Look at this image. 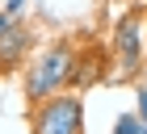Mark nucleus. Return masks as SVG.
Segmentation results:
<instances>
[{
  "mask_svg": "<svg viewBox=\"0 0 147 134\" xmlns=\"http://www.w3.org/2000/svg\"><path fill=\"white\" fill-rule=\"evenodd\" d=\"M25 50H30V34L21 29V25H4V34H0V71H13V67H21Z\"/></svg>",
  "mask_w": 147,
  "mask_h": 134,
  "instance_id": "4",
  "label": "nucleus"
},
{
  "mask_svg": "<svg viewBox=\"0 0 147 134\" xmlns=\"http://www.w3.org/2000/svg\"><path fill=\"white\" fill-rule=\"evenodd\" d=\"M30 134H84V105L71 92H55L34 105Z\"/></svg>",
  "mask_w": 147,
  "mask_h": 134,
  "instance_id": "2",
  "label": "nucleus"
},
{
  "mask_svg": "<svg viewBox=\"0 0 147 134\" xmlns=\"http://www.w3.org/2000/svg\"><path fill=\"white\" fill-rule=\"evenodd\" d=\"M71 76H76V50H71V46H51V50L25 71V96L38 105V100L55 96L63 84H71Z\"/></svg>",
  "mask_w": 147,
  "mask_h": 134,
  "instance_id": "1",
  "label": "nucleus"
},
{
  "mask_svg": "<svg viewBox=\"0 0 147 134\" xmlns=\"http://www.w3.org/2000/svg\"><path fill=\"white\" fill-rule=\"evenodd\" d=\"M113 46H118V71L130 80L139 71V59H143V25H139V13H126L122 21H118Z\"/></svg>",
  "mask_w": 147,
  "mask_h": 134,
  "instance_id": "3",
  "label": "nucleus"
},
{
  "mask_svg": "<svg viewBox=\"0 0 147 134\" xmlns=\"http://www.w3.org/2000/svg\"><path fill=\"white\" fill-rule=\"evenodd\" d=\"M4 25H9V17H4V13H0V34H4Z\"/></svg>",
  "mask_w": 147,
  "mask_h": 134,
  "instance_id": "7",
  "label": "nucleus"
},
{
  "mask_svg": "<svg viewBox=\"0 0 147 134\" xmlns=\"http://www.w3.org/2000/svg\"><path fill=\"white\" fill-rule=\"evenodd\" d=\"M113 134H143V122H139V113H122V117L113 122Z\"/></svg>",
  "mask_w": 147,
  "mask_h": 134,
  "instance_id": "5",
  "label": "nucleus"
},
{
  "mask_svg": "<svg viewBox=\"0 0 147 134\" xmlns=\"http://www.w3.org/2000/svg\"><path fill=\"white\" fill-rule=\"evenodd\" d=\"M17 13H25V0H9V9H4V17H17Z\"/></svg>",
  "mask_w": 147,
  "mask_h": 134,
  "instance_id": "6",
  "label": "nucleus"
}]
</instances>
